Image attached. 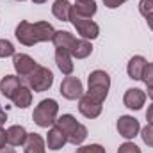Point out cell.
Wrapping results in <instances>:
<instances>
[{"instance_id":"obj_5","label":"cell","mask_w":153,"mask_h":153,"mask_svg":"<svg viewBox=\"0 0 153 153\" xmlns=\"http://www.w3.org/2000/svg\"><path fill=\"white\" fill-rule=\"evenodd\" d=\"M25 80L34 93H45L53 85V73L45 66H38Z\"/></svg>"},{"instance_id":"obj_7","label":"cell","mask_w":153,"mask_h":153,"mask_svg":"<svg viewBox=\"0 0 153 153\" xmlns=\"http://www.w3.org/2000/svg\"><path fill=\"white\" fill-rule=\"evenodd\" d=\"M116 128H117V134H119L123 139L132 141L134 137L139 135V132H141V123H139V119H135L134 116L125 114V116H119V117H117Z\"/></svg>"},{"instance_id":"obj_8","label":"cell","mask_w":153,"mask_h":153,"mask_svg":"<svg viewBox=\"0 0 153 153\" xmlns=\"http://www.w3.org/2000/svg\"><path fill=\"white\" fill-rule=\"evenodd\" d=\"M102 109H103V103L91 98L89 94H82L78 98V112L87 119H96L102 114Z\"/></svg>"},{"instance_id":"obj_17","label":"cell","mask_w":153,"mask_h":153,"mask_svg":"<svg viewBox=\"0 0 153 153\" xmlns=\"http://www.w3.org/2000/svg\"><path fill=\"white\" fill-rule=\"evenodd\" d=\"M11 102L14 103V107L18 109H27L30 103H32V89L29 85H20L18 91L14 93V96L11 98Z\"/></svg>"},{"instance_id":"obj_14","label":"cell","mask_w":153,"mask_h":153,"mask_svg":"<svg viewBox=\"0 0 153 153\" xmlns=\"http://www.w3.org/2000/svg\"><path fill=\"white\" fill-rule=\"evenodd\" d=\"M5 132H7V144L13 146V148L23 146L25 141H27V135H29V132H27L22 125H13V126H9Z\"/></svg>"},{"instance_id":"obj_29","label":"cell","mask_w":153,"mask_h":153,"mask_svg":"<svg viewBox=\"0 0 153 153\" xmlns=\"http://www.w3.org/2000/svg\"><path fill=\"white\" fill-rule=\"evenodd\" d=\"M125 2H126V0H103V5L109 7V9H116V7L123 5Z\"/></svg>"},{"instance_id":"obj_35","label":"cell","mask_w":153,"mask_h":153,"mask_svg":"<svg viewBox=\"0 0 153 153\" xmlns=\"http://www.w3.org/2000/svg\"><path fill=\"white\" fill-rule=\"evenodd\" d=\"M146 22H148V27H150V29L153 30V16H152V18H148Z\"/></svg>"},{"instance_id":"obj_26","label":"cell","mask_w":153,"mask_h":153,"mask_svg":"<svg viewBox=\"0 0 153 153\" xmlns=\"http://www.w3.org/2000/svg\"><path fill=\"white\" fill-rule=\"evenodd\" d=\"M139 13L148 20L153 16V0H139Z\"/></svg>"},{"instance_id":"obj_1","label":"cell","mask_w":153,"mask_h":153,"mask_svg":"<svg viewBox=\"0 0 153 153\" xmlns=\"http://www.w3.org/2000/svg\"><path fill=\"white\" fill-rule=\"evenodd\" d=\"M55 34V29L52 23L48 22H36V23H30V22H20L14 29V36L16 39L23 45V46H34L38 43H46V41H52Z\"/></svg>"},{"instance_id":"obj_22","label":"cell","mask_w":153,"mask_h":153,"mask_svg":"<svg viewBox=\"0 0 153 153\" xmlns=\"http://www.w3.org/2000/svg\"><path fill=\"white\" fill-rule=\"evenodd\" d=\"M93 53V45H91V41H87V39H76L75 45H73V48H71V57H75V59H85V57H89Z\"/></svg>"},{"instance_id":"obj_3","label":"cell","mask_w":153,"mask_h":153,"mask_svg":"<svg viewBox=\"0 0 153 153\" xmlns=\"http://www.w3.org/2000/svg\"><path fill=\"white\" fill-rule=\"evenodd\" d=\"M109 89H111V76L107 71L103 70H94L91 71L87 76V91L85 94H89L91 98L98 100V102H105L107 94H109Z\"/></svg>"},{"instance_id":"obj_34","label":"cell","mask_w":153,"mask_h":153,"mask_svg":"<svg viewBox=\"0 0 153 153\" xmlns=\"http://www.w3.org/2000/svg\"><path fill=\"white\" fill-rule=\"evenodd\" d=\"M146 96H150V100L153 102V85H150V87H148V93H146Z\"/></svg>"},{"instance_id":"obj_31","label":"cell","mask_w":153,"mask_h":153,"mask_svg":"<svg viewBox=\"0 0 153 153\" xmlns=\"http://www.w3.org/2000/svg\"><path fill=\"white\" fill-rule=\"evenodd\" d=\"M146 119H148L150 125H153V103L148 107V111H146Z\"/></svg>"},{"instance_id":"obj_2","label":"cell","mask_w":153,"mask_h":153,"mask_svg":"<svg viewBox=\"0 0 153 153\" xmlns=\"http://www.w3.org/2000/svg\"><path fill=\"white\" fill-rule=\"evenodd\" d=\"M55 125L66 134L68 143L73 144V146L84 144V141L87 139V126L82 125V123H78L75 116H71V114L59 116V117L55 119Z\"/></svg>"},{"instance_id":"obj_28","label":"cell","mask_w":153,"mask_h":153,"mask_svg":"<svg viewBox=\"0 0 153 153\" xmlns=\"http://www.w3.org/2000/svg\"><path fill=\"white\" fill-rule=\"evenodd\" d=\"M143 82L150 87L153 85V62H148L146 68H144V73H143Z\"/></svg>"},{"instance_id":"obj_13","label":"cell","mask_w":153,"mask_h":153,"mask_svg":"<svg viewBox=\"0 0 153 153\" xmlns=\"http://www.w3.org/2000/svg\"><path fill=\"white\" fill-rule=\"evenodd\" d=\"M55 64L57 68L61 70L62 75H71L73 70H75V64H73V57H71V52L70 50H62V48H55Z\"/></svg>"},{"instance_id":"obj_18","label":"cell","mask_w":153,"mask_h":153,"mask_svg":"<svg viewBox=\"0 0 153 153\" xmlns=\"http://www.w3.org/2000/svg\"><path fill=\"white\" fill-rule=\"evenodd\" d=\"M23 153H46V143L39 134H29L23 144Z\"/></svg>"},{"instance_id":"obj_6","label":"cell","mask_w":153,"mask_h":153,"mask_svg":"<svg viewBox=\"0 0 153 153\" xmlns=\"http://www.w3.org/2000/svg\"><path fill=\"white\" fill-rule=\"evenodd\" d=\"M70 22H71V25L76 29V32L80 34L82 39L93 41V39H96L98 36H100V27H98V23L93 22L91 18H80V16H76L75 13L71 11Z\"/></svg>"},{"instance_id":"obj_27","label":"cell","mask_w":153,"mask_h":153,"mask_svg":"<svg viewBox=\"0 0 153 153\" xmlns=\"http://www.w3.org/2000/svg\"><path fill=\"white\" fill-rule=\"evenodd\" d=\"M117 153H143V152H141V148H139L135 143L126 141V143H123V144L117 148Z\"/></svg>"},{"instance_id":"obj_10","label":"cell","mask_w":153,"mask_h":153,"mask_svg":"<svg viewBox=\"0 0 153 153\" xmlns=\"http://www.w3.org/2000/svg\"><path fill=\"white\" fill-rule=\"evenodd\" d=\"M61 94L66 100H78L84 94V85H82L80 78L68 75L61 82Z\"/></svg>"},{"instance_id":"obj_9","label":"cell","mask_w":153,"mask_h":153,"mask_svg":"<svg viewBox=\"0 0 153 153\" xmlns=\"http://www.w3.org/2000/svg\"><path fill=\"white\" fill-rule=\"evenodd\" d=\"M13 66H14V71L20 78H27L39 64L27 53H14L13 55Z\"/></svg>"},{"instance_id":"obj_4","label":"cell","mask_w":153,"mask_h":153,"mask_svg":"<svg viewBox=\"0 0 153 153\" xmlns=\"http://www.w3.org/2000/svg\"><path fill=\"white\" fill-rule=\"evenodd\" d=\"M57 114H59V103L53 98H45L36 105L32 112V119L41 128H50L55 125Z\"/></svg>"},{"instance_id":"obj_36","label":"cell","mask_w":153,"mask_h":153,"mask_svg":"<svg viewBox=\"0 0 153 153\" xmlns=\"http://www.w3.org/2000/svg\"><path fill=\"white\" fill-rule=\"evenodd\" d=\"M34 4H45V2H48V0H32Z\"/></svg>"},{"instance_id":"obj_24","label":"cell","mask_w":153,"mask_h":153,"mask_svg":"<svg viewBox=\"0 0 153 153\" xmlns=\"http://www.w3.org/2000/svg\"><path fill=\"white\" fill-rule=\"evenodd\" d=\"M139 135H141V139H143V143H144L146 146L153 148V125H150V123H148L144 128H141Z\"/></svg>"},{"instance_id":"obj_33","label":"cell","mask_w":153,"mask_h":153,"mask_svg":"<svg viewBox=\"0 0 153 153\" xmlns=\"http://www.w3.org/2000/svg\"><path fill=\"white\" fill-rule=\"evenodd\" d=\"M0 153H16V150H14L13 146H4V148L0 150Z\"/></svg>"},{"instance_id":"obj_19","label":"cell","mask_w":153,"mask_h":153,"mask_svg":"<svg viewBox=\"0 0 153 153\" xmlns=\"http://www.w3.org/2000/svg\"><path fill=\"white\" fill-rule=\"evenodd\" d=\"M71 11L80 18H93L98 11V5L94 0H84V2H75Z\"/></svg>"},{"instance_id":"obj_20","label":"cell","mask_w":153,"mask_h":153,"mask_svg":"<svg viewBox=\"0 0 153 153\" xmlns=\"http://www.w3.org/2000/svg\"><path fill=\"white\" fill-rule=\"evenodd\" d=\"M75 41H76V38L71 32H68V30H55L53 39H52L55 48H62V50H70V52H71Z\"/></svg>"},{"instance_id":"obj_12","label":"cell","mask_w":153,"mask_h":153,"mask_svg":"<svg viewBox=\"0 0 153 153\" xmlns=\"http://www.w3.org/2000/svg\"><path fill=\"white\" fill-rule=\"evenodd\" d=\"M46 148L48 150H52V152H57V150H61V148H64V144L68 143V139H66V134L57 126V125H53V126H50V130H48V134H46Z\"/></svg>"},{"instance_id":"obj_16","label":"cell","mask_w":153,"mask_h":153,"mask_svg":"<svg viewBox=\"0 0 153 153\" xmlns=\"http://www.w3.org/2000/svg\"><path fill=\"white\" fill-rule=\"evenodd\" d=\"M148 61L143 57V55H134L128 64H126V73L132 80H143V73H144V68H146Z\"/></svg>"},{"instance_id":"obj_38","label":"cell","mask_w":153,"mask_h":153,"mask_svg":"<svg viewBox=\"0 0 153 153\" xmlns=\"http://www.w3.org/2000/svg\"><path fill=\"white\" fill-rule=\"evenodd\" d=\"M75 2H84V0H75Z\"/></svg>"},{"instance_id":"obj_30","label":"cell","mask_w":153,"mask_h":153,"mask_svg":"<svg viewBox=\"0 0 153 153\" xmlns=\"http://www.w3.org/2000/svg\"><path fill=\"white\" fill-rule=\"evenodd\" d=\"M5 144H7V132L0 126V150H2Z\"/></svg>"},{"instance_id":"obj_25","label":"cell","mask_w":153,"mask_h":153,"mask_svg":"<svg viewBox=\"0 0 153 153\" xmlns=\"http://www.w3.org/2000/svg\"><path fill=\"white\" fill-rule=\"evenodd\" d=\"M75 153H107L102 144H80Z\"/></svg>"},{"instance_id":"obj_32","label":"cell","mask_w":153,"mask_h":153,"mask_svg":"<svg viewBox=\"0 0 153 153\" xmlns=\"http://www.w3.org/2000/svg\"><path fill=\"white\" fill-rule=\"evenodd\" d=\"M5 121H7V112L0 107V126H2V125H5Z\"/></svg>"},{"instance_id":"obj_21","label":"cell","mask_w":153,"mask_h":153,"mask_svg":"<svg viewBox=\"0 0 153 153\" xmlns=\"http://www.w3.org/2000/svg\"><path fill=\"white\" fill-rule=\"evenodd\" d=\"M71 7H73V4H70L68 0H55L52 5V14L61 22H70Z\"/></svg>"},{"instance_id":"obj_11","label":"cell","mask_w":153,"mask_h":153,"mask_svg":"<svg viewBox=\"0 0 153 153\" xmlns=\"http://www.w3.org/2000/svg\"><path fill=\"white\" fill-rule=\"evenodd\" d=\"M146 98H148L146 91H143L139 87H130V89H126V93L123 96V103L130 111H141L143 105L146 103Z\"/></svg>"},{"instance_id":"obj_15","label":"cell","mask_w":153,"mask_h":153,"mask_svg":"<svg viewBox=\"0 0 153 153\" xmlns=\"http://www.w3.org/2000/svg\"><path fill=\"white\" fill-rule=\"evenodd\" d=\"M20 85H22V78L18 75H5L0 80V93H2L4 98L11 100Z\"/></svg>"},{"instance_id":"obj_23","label":"cell","mask_w":153,"mask_h":153,"mask_svg":"<svg viewBox=\"0 0 153 153\" xmlns=\"http://www.w3.org/2000/svg\"><path fill=\"white\" fill-rule=\"evenodd\" d=\"M16 53L14 50V45L7 39H0V59H5V57H13Z\"/></svg>"},{"instance_id":"obj_37","label":"cell","mask_w":153,"mask_h":153,"mask_svg":"<svg viewBox=\"0 0 153 153\" xmlns=\"http://www.w3.org/2000/svg\"><path fill=\"white\" fill-rule=\"evenodd\" d=\"M16 2H25V0H16Z\"/></svg>"}]
</instances>
